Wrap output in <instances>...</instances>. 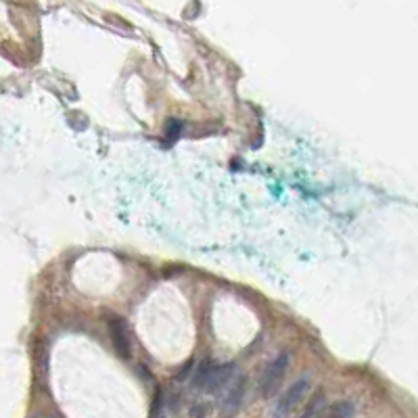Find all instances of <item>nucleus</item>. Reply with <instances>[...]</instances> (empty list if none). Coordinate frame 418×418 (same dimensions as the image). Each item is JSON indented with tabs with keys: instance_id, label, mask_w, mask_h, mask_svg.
<instances>
[{
	"instance_id": "obj_1",
	"label": "nucleus",
	"mask_w": 418,
	"mask_h": 418,
	"mask_svg": "<svg viewBox=\"0 0 418 418\" xmlns=\"http://www.w3.org/2000/svg\"><path fill=\"white\" fill-rule=\"evenodd\" d=\"M234 379L232 364H203L195 375V387L205 393H216L226 389Z\"/></svg>"
},
{
	"instance_id": "obj_2",
	"label": "nucleus",
	"mask_w": 418,
	"mask_h": 418,
	"mask_svg": "<svg viewBox=\"0 0 418 418\" xmlns=\"http://www.w3.org/2000/svg\"><path fill=\"white\" fill-rule=\"evenodd\" d=\"M307 389H309V381H307V379H299V381H295V383L287 389V393L278 399V406H276V418H287V416H289V414L301 404V399L305 397Z\"/></svg>"
},
{
	"instance_id": "obj_3",
	"label": "nucleus",
	"mask_w": 418,
	"mask_h": 418,
	"mask_svg": "<svg viewBox=\"0 0 418 418\" xmlns=\"http://www.w3.org/2000/svg\"><path fill=\"white\" fill-rule=\"evenodd\" d=\"M287 364H289V355L283 353L268 366V368L264 371V375H261V381H259L261 393H264V395L274 393V389L278 387V383H280V379H283V375L287 371Z\"/></svg>"
},
{
	"instance_id": "obj_4",
	"label": "nucleus",
	"mask_w": 418,
	"mask_h": 418,
	"mask_svg": "<svg viewBox=\"0 0 418 418\" xmlns=\"http://www.w3.org/2000/svg\"><path fill=\"white\" fill-rule=\"evenodd\" d=\"M109 333H111V341H113L116 351L122 358H128L130 355V339L126 333V324L122 320L113 318V320H109Z\"/></svg>"
},
{
	"instance_id": "obj_5",
	"label": "nucleus",
	"mask_w": 418,
	"mask_h": 418,
	"mask_svg": "<svg viewBox=\"0 0 418 418\" xmlns=\"http://www.w3.org/2000/svg\"><path fill=\"white\" fill-rule=\"evenodd\" d=\"M324 412H327V399H324L322 393H318V395H314L307 402V406L303 408V412L299 414V418H322Z\"/></svg>"
},
{
	"instance_id": "obj_6",
	"label": "nucleus",
	"mask_w": 418,
	"mask_h": 418,
	"mask_svg": "<svg viewBox=\"0 0 418 418\" xmlns=\"http://www.w3.org/2000/svg\"><path fill=\"white\" fill-rule=\"evenodd\" d=\"M353 412H355L353 404L341 402V404H337L335 408H331L329 412H324L322 418H353Z\"/></svg>"
}]
</instances>
